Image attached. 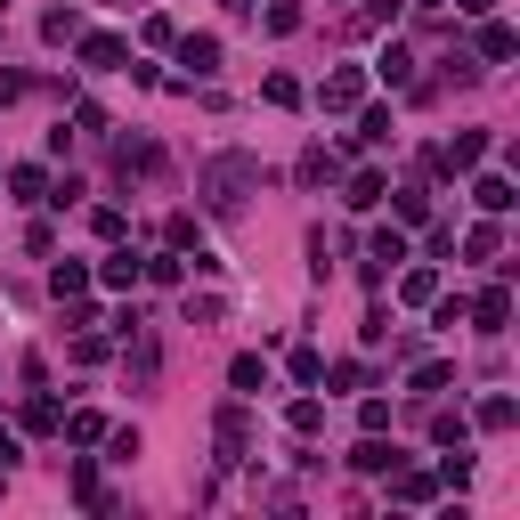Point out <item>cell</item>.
Returning <instances> with one entry per match:
<instances>
[{
	"label": "cell",
	"mask_w": 520,
	"mask_h": 520,
	"mask_svg": "<svg viewBox=\"0 0 520 520\" xmlns=\"http://www.w3.org/2000/svg\"><path fill=\"white\" fill-rule=\"evenodd\" d=\"M512 49H520V33H512V25H496V17H488V25H480V57H488V65H504V57H512Z\"/></svg>",
	"instance_id": "16"
},
{
	"label": "cell",
	"mask_w": 520,
	"mask_h": 520,
	"mask_svg": "<svg viewBox=\"0 0 520 520\" xmlns=\"http://www.w3.org/2000/svg\"><path fill=\"white\" fill-rule=\"evenodd\" d=\"M415 9H439V0H415Z\"/></svg>",
	"instance_id": "40"
},
{
	"label": "cell",
	"mask_w": 520,
	"mask_h": 520,
	"mask_svg": "<svg viewBox=\"0 0 520 520\" xmlns=\"http://www.w3.org/2000/svg\"><path fill=\"white\" fill-rule=\"evenodd\" d=\"M9 464H17V439H9V431H0V472H9Z\"/></svg>",
	"instance_id": "37"
},
{
	"label": "cell",
	"mask_w": 520,
	"mask_h": 520,
	"mask_svg": "<svg viewBox=\"0 0 520 520\" xmlns=\"http://www.w3.org/2000/svg\"><path fill=\"white\" fill-rule=\"evenodd\" d=\"M90 228H98V236H106V244H114V236H122V228H130V220H122V212H114V204H98V212H90Z\"/></svg>",
	"instance_id": "35"
},
{
	"label": "cell",
	"mask_w": 520,
	"mask_h": 520,
	"mask_svg": "<svg viewBox=\"0 0 520 520\" xmlns=\"http://www.w3.org/2000/svg\"><path fill=\"white\" fill-rule=\"evenodd\" d=\"M390 139H399L390 106H366V114H358V130H350V147H390Z\"/></svg>",
	"instance_id": "8"
},
{
	"label": "cell",
	"mask_w": 520,
	"mask_h": 520,
	"mask_svg": "<svg viewBox=\"0 0 520 520\" xmlns=\"http://www.w3.org/2000/svg\"><path fill=\"white\" fill-rule=\"evenodd\" d=\"M228 382H236V390H269V358H252V350H244V358L228 366Z\"/></svg>",
	"instance_id": "21"
},
{
	"label": "cell",
	"mask_w": 520,
	"mask_h": 520,
	"mask_svg": "<svg viewBox=\"0 0 520 520\" xmlns=\"http://www.w3.org/2000/svg\"><path fill=\"white\" fill-rule=\"evenodd\" d=\"M65 439H74V447H98V439H106V423L82 407V415H65Z\"/></svg>",
	"instance_id": "25"
},
{
	"label": "cell",
	"mask_w": 520,
	"mask_h": 520,
	"mask_svg": "<svg viewBox=\"0 0 520 520\" xmlns=\"http://www.w3.org/2000/svg\"><path fill=\"white\" fill-rule=\"evenodd\" d=\"M25 98V74H0V106H17Z\"/></svg>",
	"instance_id": "36"
},
{
	"label": "cell",
	"mask_w": 520,
	"mask_h": 520,
	"mask_svg": "<svg viewBox=\"0 0 520 520\" xmlns=\"http://www.w3.org/2000/svg\"><path fill=\"white\" fill-rule=\"evenodd\" d=\"M285 423H293V431H301V439H309V431H317V423H325V407H317V399H293V407H285Z\"/></svg>",
	"instance_id": "30"
},
{
	"label": "cell",
	"mask_w": 520,
	"mask_h": 520,
	"mask_svg": "<svg viewBox=\"0 0 520 520\" xmlns=\"http://www.w3.org/2000/svg\"><path fill=\"white\" fill-rule=\"evenodd\" d=\"M325 179H342V155H325V147H309V155H301V187H325Z\"/></svg>",
	"instance_id": "19"
},
{
	"label": "cell",
	"mask_w": 520,
	"mask_h": 520,
	"mask_svg": "<svg viewBox=\"0 0 520 520\" xmlns=\"http://www.w3.org/2000/svg\"><path fill=\"white\" fill-rule=\"evenodd\" d=\"M25 431H57V399H25Z\"/></svg>",
	"instance_id": "33"
},
{
	"label": "cell",
	"mask_w": 520,
	"mask_h": 520,
	"mask_svg": "<svg viewBox=\"0 0 520 520\" xmlns=\"http://www.w3.org/2000/svg\"><path fill=\"white\" fill-rule=\"evenodd\" d=\"M293 382H301V390L325 382V358H317V350H293Z\"/></svg>",
	"instance_id": "32"
},
{
	"label": "cell",
	"mask_w": 520,
	"mask_h": 520,
	"mask_svg": "<svg viewBox=\"0 0 520 520\" xmlns=\"http://www.w3.org/2000/svg\"><path fill=\"white\" fill-rule=\"evenodd\" d=\"M74 33H82L74 9H49V17H41V41H74Z\"/></svg>",
	"instance_id": "27"
},
{
	"label": "cell",
	"mask_w": 520,
	"mask_h": 520,
	"mask_svg": "<svg viewBox=\"0 0 520 520\" xmlns=\"http://www.w3.org/2000/svg\"><path fill=\"white\" fill-rule=\"evenodd\" d=\"M382 195H390V179H382V171H358V179H350V212H374Z\"/></svg>",
	"instance_id": "17"
},
{
	"label": "cell",
	"mask_w": 520,
	"mask_h": 520,
	"mask_svg": "<svg viewBox=\"0 0 520 520\" xmlns=\"http://www.w3.org/2000/svg\"><path fill=\"white\" fill-rule=\"evenodd\" d=\"M390 496H399V504H431V496H439V472H415V464H390Z\"/></svg>",
	"instance_id": "7"
},
{
	"label": "cell",
	"mask_w": 520,
	"mask_h": 520,
	"mask_svg": "<svg viewBox=\"0 0 520 520\" xmlns=\"http://www.w3.org/2000/svg\"><path fill=\"white\" fill-rule=\"evenodd\" d=\"M9 187H17V204H41V195H49V179H41V163H17V171H9Z\"/></svg>",
	"instance_id": "22"
},
{
	"label": "cell",
	"mask_w": 520,
	"mask_h": 520,
	"mask_svg": "<svg viewBox=\"0 0 520 520\" xmlns=\"http://www.w3.org/2000/svg\"><path fill=\"white\" fill-rule=\"evenodd\" d=\"M374 25H399V0H366V9L350 17V33H374Z\"/></svg>",
	"instance_id": "23"
},
{
	"label": "cell",
	"mask_w": 520,
	"mask_h": 520,
	"mask_svg": "<svg viewBox=\"0 0 520 520\" xmlns=\"http://www.w3.org/2000/svg\"><path fill=\"white\" fill-rule=\"evenodd\" d=\"M74 41H82V65H90V74H122V57H130V49H122L114 33H74Z\"/></svg>",
	"instance_id": "6"
},
{
	"label": "cell",
	"mask_w": 520,
	"mask_h": 520,
	"mask_svg": "<svg viewBox=\"0 0 520 520\" xmlns=\"http://www.w3.org/2000/svg\"><path fill=\"white\" fill-rule=\"evenodd\" d=\"M399 301H407V309H431V301H439V269H407V277H399Z\"/></svg>",
	"instance_id": "14"
},
{
	"label": "cell",
	"mask_w": 520,
	"mask_h": 520,
	"mask_svg": "<svg viewBox=\"0 0 520 520\" xmlns=\"http://www.w3.org/2000/svg\"><path fill=\"white\" fill-rule=\"evenodd\" d=\"M431 439H439V447H464V439H472V415H431Z\"/></svg>",
	"instance_id": "24"
},
{
	"label": "cell",
	"mask_w": 520,
	"mask_h": 520,
	"mask_svg": "<svg viewBox=\"0 0 520 520\" xmlns=\"http://www.w3.org/2000/svg\"><path fill=\"white\" fill-rule=\"evenodd\" d=\"M447 382H455L447 358H423V366H415V390H423V399H431V390H447Z\"/></svg>",
	"instance_id": "26"
},
{
	"label": "cell",
	"mask_w": 520,
	"mask_h": 520,
	"mask_svg": "<svg viewBox=\"0 0 520 520\" xmlns=\"http://www.w3.org/2000/svg\"><path fill=\"white\" fill-rule=\"evenodd\" d=\"M464 317L480 325V334H504V325H512V293H504V285H488L480 301H464Z\"/></svg>",
	"instance_id": "5"
},
{
	"label": "cell",
	"mask_w": 520,
	"mask_h": 520,
	"mask_svg": "<svg viewBox=\"0 0 520 520\" xmlns=\"http://www.w3.org/2000/svg\"><path fill=\"white\" fill-rule=\"evenodd\" d=\"M228 9H252V0H228Z\"/></svg>",
	"instance_id": "39"
},
{
	"label": "cell",
	"mask_w": 520,
	"mask_h": 520,
	"mask_svg": "<svg viewBox=\"0 0 520 520\" xmlns=\"http://www.w3.org/2000/svg\"><path fill=\"white\" fill-rule=\"evenodd\" d=\"M269 33H301V9H293V0H269Z\"/></svg>",
	"instance_id": "34"
},
{
	"label": "cell",
	"mask_w": 520,
	"mask_h": 520,
	"mask_svg": "<svg viewBox=\"0 0 520 520\" xmlns=\"http://www.w3.org/2000/svg\"><path fill=\"white\" fill-rule=\"evenodd\" d=\"M464 252H472V260H496V252H504V236H496V228H472V236H464Z\"/></svg>",
	"instance_id": "31"
},
{
	"label": "cell",
	"mask_w": 520,
	"mask_h": 520,
	"mask_svg": "<svg viewBox=\"0 0 520 520\" xmlns=\"http://www.w3.org/2000/svg\"><path fill=\"white\" fill-rule=\"evenodd\" d=\"M317 106H325V114H358V106H366V74H358V65H334L325 90H317Z\"/></svg>",
	"instance_id": "3"
},
{
	"label": "cell",
	"mask_w": 520,
	"mask_h": 520,
	"mask_svg": "<svg viewBox=\"0 0 520 520\" xmlns=\"http://www.w3.org/2000/svg\"><path fill=\"white\" fill-rule=\"evenodd\" d=\"M171 49H179V65H187V90L220 74V41H212V33H187V41H171Z\"/></svg>",
	"instance_id": "4"
},
{
	"label": "cell",
	"mask_w": 520,
	"mask_h": 520,
	"mask_svg": "<svg viewBox=\"0 0 520 520\" xmlns=\"http://www.w3.org/2000/svg\"><path fill=\"white\" fill-rule=\"evenodd\" d=\"M74 504H90V512H106V488H98V464H90V455H82V464H74Z\"/></svg>",
	"instance_id": "20"
},
{
	"label": "cell",
	"mask_w": 520,
	"mask_h": 520,
	"mask_svg": "<svg viewBox=\"0 0 520 520\" xmlns=\"http://www.w3.org/2000/svg\"><path fill=\"white\" fill-rule=\"evenodd\" d=\"M423 212H431V187L407 179V187H399V220H423Z\"/></svg>",
	"instance_id": "28"
},
{
	"label": "cell",
	"mask_w": 520,
	"mask_h": 520,
	"mask_svg": "<svg viewBox=\"0 0 520 520\" xmlns=\"http://www.w3.org/2000/svg\"><path fill=\"white\" fill-rule=\"evenodd\" d=\"M374 74H382L390 90H407V82H415V57H407L399 41H390V49H382V65H374Z\"/></svg>",
	"instance_id": "18"
},
{
	"label": "cell",
	"mask_w": 520,
	"mask_h": 520,
	"mask_svg": "<svg viewBox=\"0 0 520 520\" xmlns=\"http://www.w3.org/2000/svg\"><path fill=\"white\" fill-rule=\"evenodd\" d=\"M244 407H220V464H244Z\"/></svg>",
	"instance_id": "12"
},
{
	"label": "cell",
	"mask_w": 520,
	"mask_h": 520,
	"mask_svg": "<svg viewBox=\"0 0 520 520\" xmlns=\"http://www.w3.org/2000/svg\"><path fill=\"white\" fill-rule=\"evenodd\" d=\"M390 464H399V447H390L382 431H366V439L350 447V472H390Z\"/></svg>",
	"instance_id": "9"
},
{
	"label": "cell",
	"mask_w": 520,
	"mask_h": 520,
	"mask_svg": "<svg viewBox=\"0 0 520 520\" xmlns=\"http://www.w3.org/2000/svg\"><path fill=\"white\" fill-rule=\"evenodd\" d=\"M98 285L130 293V285H139V252H106V260H98Z\"/></svg>",
	"instance_id": "13"
},
{
	"label": "cell",
	"mask_w": 520,
	"mask_h": 520,
	"mask_svg": "<svg viewBox=\"0 0 520 520\" xmlns=\"http://www.w3.org/2000/svg\"><path fill=\"white\" fill-rule=\"evenodd\" d=\"M244 187H260V163H252V155H220V163L204 171V204H212V212H244Z\"/></svg>",
	"instance_id": "1"
},
{
	"label": "cell",
	"mask_w": 520,
	"mask_h": 520,
	"mask_svg": "<svg viewBox=\"0 0 520 520\" xmlns=\"http://www.w3.org/2000/svg\"><path fill=\"white\" fill-rule=\"evenodd\" d=\"M455 9H464V17H488V9H496V0H455Z\"/></svg>",
	"instance_id": "38"
},
{
	"label": "cell",
	"mask_w": 520,
	"mask_h": 520,
	"mask_svg": "<svg viewBox=\"0 0 520 520\" xmlns=\"http://www.w3.org/2000/svg\"><path fill=\"white\" fill-rule=\"evenodd\" d=\"M480 155H488V130H455V139L431 155V171H439V179H455V171H480Z\"/></svg>",
	"instance_id": "2"
},
{
	"label": "cell",
	"mask_w": 520,
	"mask_h": 520,
	"mask_svg": "<svg viewBox=\"0 0 520 520\" xmlns=\"http://www.w3.org/2000/svg\"><path fill=\"white\" fill-rule=\"evenodd\" d=\"M472 423H480V431H512V423H520V407H512V390H488Z\"/></svg>",
	"instance_id": "11"
},
{
	"label": "cell",
	"mask_w": 520,
	"mask_h": 520,
	"mask_svg": "<svg viewBox=\"0 0 520 520\" xmlns=\"http://www.w3.org/2000/svg\"><path fill=\"white\" fill-rule=\"evenodd\" d=\"M49 293H57V301L90 293V269H82V260H57V269H49Z\"/></svg>",
	"instance_id": "15"
},
{
	"label": "cell",
	"mask_w": 520,
	"mask_h": 520,
	"mask_svg": "<svg viewBox=\"0 0 520 520\" xmlns=\"http://www.w3.org/2000/svg\"><path fill=\"white\" fill-rule=\"evenodd\" d=\"M260 98H269V106H301V82H293V74H269V82H260Z\"/></svg>",
	"instance_id": "29"
},
{
	"label": "cell",
	"mask_w": 520,
	"mask_h": 520,
	"mask_svg": "<svg viewBox=\"0 0 520 520\" xmlns=\"http://www.w3.org/2000/svg\"><path fill=\"white\" fill-rule=\"evenodd\" d=\"M472 204H480V212H512L520 195H512V179H504V171H480V179H472Z\"/></svg>",
	"instance_id": "10"
}]
</instances>
